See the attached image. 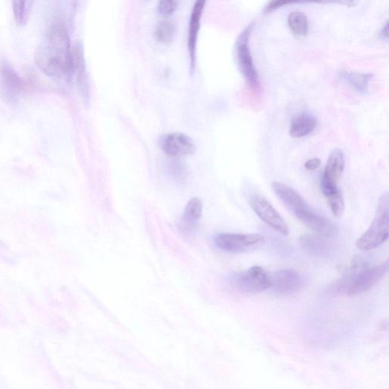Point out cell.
<instances>
[{
	"instance_id": "obj_1",
	"label": "cell",
	"mask_w": 389,
	"mask_h": 389,
	"mask_svg": "<svg viewBox=\"0 0 389 389\" xmlns=\"http://www.w3.org/2000/svg\"><path fill=\"white\" fill-rule=\"evenodd\" d=\"M35 63L50 78L71 82L76 77L74 59L67 27L53 24L43 36L35 54Z\"/></svg>"
},
{
	"instance_id": "obj_2",
	"label": "cell",
	"mask_w": 389,
	"mask_h": 389,
	"mask_svg": "<svg viewBox=\"0 0 389 389\" xmlns=\"http://www.w3.org/2000/svg\"><path fill=\"white\" fill-rule=\"evenodd\" d=\"M388 196L380 197L375 218L369 229L356 242L361 251H370L383 245L388 238Z\"/></svg>"
},
{
	"instance_id": "obj_3",
	"label": "cell",
	"mask_w": 389,
	"mask_h": 389,
	"mask_svg": "<svg viewBox=\"0 0 389 389\" xmlns=\"http://www.w3.org/2000/svg\"><path fill=\"white\" fill-rule=\"evenodd\" d=\"M255 23L249 24L238 36L236 48V56L239 69L244 77L249 87L254 92L261 90L260 78L254 64L249 48V39L253 31Z\"/></svg>"
},
{
	"instance_id": "obj_4",
	"label": "cell",
	"mask_w": 389,
	"mask_h": 389,
	"mask_svg": "<svg viewBox=\"0 0 389 389\" xmlns=\"http://www.w3.org/2000/svg\"><path fill=\"white\" fill-rule=\"evenodd\" d=\"M388 262L379 266L364 267L354 271L344 280L341 288L349 296L361 295L370 290L388 273Z\"/></svg>"
},
{
	"instance_id": "obj_5",
	"label": "cell",
	"mask_w": 389,
	"mask_h": 389,
	"mask_svg": "<svg viewBox=\"0 0 389 389\" xmlns=\"http://www.w3.org/2000/svg\"><path fill=\"white\" fill-rule=\"evenodd\" d=\"M265 240L260 233H220L215 238L214 242L220 251L238 254L259 247Z\"/></svg>"
},
{
	"instance_id": "obj_6",
	"label": "cell",
	"mask_w": 389,
	"mask_h": 389,
	"mask_svg": "<svg viewBox=\"0 0 389 389\" xmlns=\"http://www.w3.org/2000/svg\"><path fill=\"white\" fill-rule=\"evenodd\" d=\"M236 288L241 291L257 293L271 288V273L261 266H253L233 279Z\"/></svg>"
},
{
	"instance_id": "obj_7",
	"label": "cell",
	"mask_w": 389,
	"mask_h": 389,
	"mask_svg": "<svg viewBox=\"0 0 389 389\" xmlns=\"http://www.w3.org/2000/svg\"><path fill=\"white\" fill-rule=\"evenodd\" d=\"M251 205L262 221L277 232L283 234L284 236H288L289 229L287 223L265 198L260 196H253L251 200Z\"/></svg>"
},
{
	"instance_id": "obj_8",
	"label": "cell",
	"mask_w": 389,
	"mask_h": 389,
	"mask_svg": "<svg viewBox=\"0 0 389 389\" xmlns=\"http://www.w3.org/2000/svg\"><path fill=\"white\" fill-rule=\"evenodd\" d=\"M159 145L166 156L171 158L193 155L196 145L189 136L179 133L169 134L160 137Z\"/></svg>"
},
{
	"instance_id": "obj_9",
	"label": "cell",
	"mask_w": 389,
	"mask_h": 389,
	"mask_svg": "<svg viewBox=\"0 0 389 389\" xmlns=\"http://www.w3.org/2000/svg\"><path fill=\"white\" fill-rule=\"evenodd\" d=\"M207 3V0H196L192 12H191L190 14L188 28L187 46L189 55L190 68L191 71L193 72H194L196 68L198 38H199L201 20Z\"/></svg>"
},
{
	"instance_id": "obj_10",
	"label": "cell",
	"mask_w": 389,
	"mask_h": 389,
	"mask_svg": "<svg viewBox=\"0 0 389 389\" xmlns=\"http://www.w3.org/2000/svg\"><path fill=\"white\" fill-rule=\"evenodd\" d=\"M271 288L280 295H288L303 287L304 280L297 271L282 269L271 274Z\"/></svg>"
},
{
	"instance_id": "obj_11",
	"label": "cell",
	"mask_w": 389,
	"mask_h": 389,
	"mask_svg": "<svg viewBox=\"0 0 389 389\" xmlns=\"http://www.w3.org/2000/svg\"><path fill=\"white\" fill-rule=\"evenodd\" d=\"M201 200L193 198L187 203L178 223V230L185 238H192L199 227L202 215Z\"/></svg>"
},
{
	"instance_id": "obj_12",
	"label": "cell",
	"mask_w": 389,
	"mask_h": 389,
	"mask_svg": "<svg viewBox=\"0 0 389 389\" xmlns=\"http://www.w3.org/2000/svg\"><path fill=\"white\" fill-rule=\"evenodd\" d=\"M0 82L6 101H17L23 90V81L11 65L6 62L0 63Z\"/></svg>"
},
{
	"instance_id": "obj_13",
	"label": "cell",
	"mask_w": 389,
	"mask_h": 389,
	"mask_svg": "<svg viewBox=\"0 0 389 389\" xmlns=\"http://www.w3.org/2000/svg\"><path fill=\"white\" fill-rule=\"evenodd\" d=\"M295 215L301 222L322 236H333L337 233V227L333 222L318 215L309 207L297 213Z\"/></svg>"
},
{
	"instance_id": "obj_14",
	"label": "cell",
	"mask_w": 389,
	"mask_h": 389,
	"mask_svg": "<svg viewBox=\"0 0 389 389\" xmlns=\"http://www.w3.org/2000/svg\"><path fill=\"white\" fill-rule=\"evenodd\" d=\"M271 187L275 195L293 212V214L296 215L297 213L308 207L304 198L289 186L275 181L271 185Z\"/></svg>"
},
{
	"instance_id": "obj_15",
	"label": "cell",
	"mask_w": 389,
	"mask_h": 389,
	"mask_svg": "<svg viewBox=\"0 0 389 389\" xmlns=\"http://www.w3.org/2000/svg\"><path fill=\"white\" fill-rule=\"evenodd\" d=\"M345 167L344 152L339 149L333 151L328 157L322 180L327 182L337 185L341 179Z\"/></svg>"
},
{
	"instance_id": "obj_16",
	"label": "cell",
	"mask_w": 389,
	"mask_h": 389,
	"mask_svg": "<svg viewBox=\"0 0 389 389\" xmlns=\"http://www.w3.org/2000/svg\"><path fill=\"white\" fill-rule=\"evenodd\" d=\"M317 127V120L309 113H302L291 121L289 134L292 138H303L310 135Z\"/></svg>"
},
{
	"instance_id": "obj_17",
	"label": "cell",
	"mask_w": 389,
	"mask_h": 389,
	"mask_svg": "<svg viewBox=\"0 0 389 389\" xmlns=\"http://www.w3.org/2000/svg\"><path fill=\"white\" fill-rule=\"evenodd\" d=\"M321 189L333 214L335 217H341L344 211V202L339 188L337 185L321 180Z\"/></svg>"
},
{
	"instance_id": "obj_18",
	"label": "cell",
	"mask_w": 389,
	"mask_h": 389,
	"mask_svg": "<svg viewBox=\"0 0 389 389\" xmlns=\"http://www.w3.org/2000/svg\"><path fill=\"white\" fill-rule=\"evenodd\" d=\"M358 3V0H271L266 7L265 12L269 13L282 8L285 6L300 3H319V4H339L344 6L353 7Z\"/></svg>"
},
{
	"instance_id": "obj_19",
	"label": "cell",
	"mask_w": 389,
	"mask_h": 389,
	"mask_svg": "<svg viewBox=\"0 0 389 389\" xmlns=\"http://www.w3.org/2000/svg\"><path fill=\"white\" fill-rule=\"evenodd\" d=\"M301 246L308 253L313 255H325L328 253L329 246L325 240L313 235L305 234L299 239Z\"/></svg>"
},
{
	"instance_id": "obj_20",
	"label": "cell",
	"mask_w": 389,
	"mask_h": 389,
	"mask_svg": "<svg viewBox=\"0 0 389 389\" xmlns=\"http://www.w3.org/2000/svg\"><path fill=\"white\" fill-rule=\"evenodd\" d=\"M372 75L369 73L341 72V78L353 87L359 94H365L369 90L370 82Z\"/></svg>"
},
{
	"instance_id": "obj_21",
	"label": "cell",
	"mask_w": 389,
	"mask_h": 389,
	"mask_svg": "<svg viewBox=\"0 0 389 389\" xmlns=\"http://www.w3.org/2000/svg\"><path fill=\"white\" fill-rule=\"evenodd\" d=\"M290 30L297 36H306L309 32V23L306 14L300 12H293L288 17Z\"/></svg>"
},
{
	"instance_id": "obj_22",
	"label": "cell",
	"mask_w": 389,
	"mask_h": 389,
	"mask_svg": "<svg viewBox=\"0 0 389 389\" xmlns=\"http://www.w3.org/2000/svg\"><path fill=\"white\" fill-rule=\"evenodd\" d=\"M34 0H12L14 19L19 25H25L30 18Z\"/></svg>"
},
{
	"instance_id": "obj_23",
	"label": "cell",
	"mask_w": 389,
	"mask_h": 389,
	"mask_svg": "<svg viewBox=\"0 0 389 389\" xmlns=\"http://www.w3.org/2000/svg\"><path fill=\"white\" fill-rule=\"evenodd\" d=\"M155 35L159 43L163 45H170L177 36V27L172 21H161L156 27Z\"/></svg>"
},
{
	"instance_id": "obj_24",
	"label": "cell",
	"mask_w": 389,
	"mask_h": 389,
	"mask_svg": "<svg viewBox=\"0 0 389 389\" xmlns=\"http://www.w3.org/2000/svg\"><path fill=\"white\" fill-rule=\"evenodd\" d=\"M180 0H159L158 12L161 17H169L177 11Z\"/></svg>"
},
{
	"instance_id": "obj_25",
	"label": "cell",
	"mask_w": 389,
	"mask_h": 389,
	"mask_svg": "<svg viewBox=\"0 0 389 389\" xmlns=\"http://www.w3.org/2000/svg\"><path fill=\"white\" fill-rule=\"evenodd\" d=\"M321 166V160L319 158H312L306 161L304 167L307 171H314Z\"/></svg>"
},
{
	"instance_id": "obj_26",
	"label": "cell",
	"mask_w": 389,
	"mask_h": 389,
	"mask_svg": "<svg viewBox=\"0 0 389 389\" xmlns=\"http://www.w3.org/2000/svg\"><path fill=\"white\" fill-rule=\"evenodd\" d=\"M381 36L383 39H388V23L386 24V26L383 28V31L381 32Z\"/></svg>"
}]
</instances>
